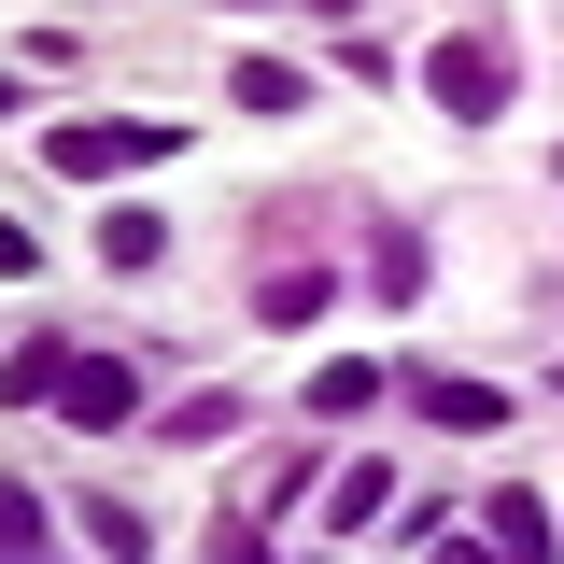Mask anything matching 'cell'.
Returning a JSON list of instances; mask_svg holds the SVG:
<instances>
[{"instance_id":"cell-13","label":"cell","mask_w":564,"mask_h":564,"mask_svg":"<svg viewBox=\"0 0 564 564\" xmlns=\"http://www.w3.org/2000/svg\"><path fill=\"white\" fill-rule=\"evenodd\" d=\"M198 564H269V508H254V494H240V508H212Z\"/></svg>"},{"instance_id":"cell-1","label":"cell","mask_w":564,"mask_h":564,"mask_svg":"<svg viewBox=\"0 0 564 564\" xmlns=\"http://www.w3.org/2000/svg\"><path fill=\"white\" fill-rule=\"evenodd\" d=\"M423 99L452 113V128H508V99H522V57H494L480 29H452V43H423Z\"/></svg>"},{"instance_id":"cell-8","label":"cell","mask_w":564,"mask_h":564,"mask_svg":"<svg viewBox=\"0 0 564 564\" xmlns=\"http://www.w3.org/2000/svg\"><path fill=\"white\" fill-rule=\"evenodd\" d=\"M325 296H339L325 269H269V282H254V325H269V339H296V325H325Z\"/></svg>"},{"instance_id":"cell-7","label":"cell","mask_w":564,"mask_h":564,"mask_svg":"<svg viewBox=\"0 0 564 564\" xmlns=\"http://www.w3.org/2000/svg\"><path fill=\"white\" fill-rule=\"evenodd\" d=\"M99 269H170V212H141V198H113V212H99Z\"/></svg>"},{"instance_id":"cell-17","label":"cell","mask_w":564,"mask_h":564,"mask_svg":"<svg viewBox=\"0 0 564 564\" xmlns=\"http://www.w3.org/2000/svg\"><path fill=\"white\" fill-rule=\"evenodd\" d=\"M0 282H43V240L29 226H0Z\"/></svg>"},{"instance_id":"cell-6","label":"cell","mask_w":564,"mask_h":564,"mask_svg":"<svg viewBox=\"0 0 564 564\" xmlns=\"http://www.w3.org/2000/svg\"><path fill=\"white\" fill-rule=\"evenodd\" d=\"M85 508V551L99 564H155V508H128V494H70Z\"/></svg>"},{"instance_id":"cell-5","label":"cell","mask_w":564,"mask_h":564,"mask_svg":"<svg viewBox=\"0 0 564 564\" xmlns=\"http://www.w3.org/2000/svg\"><path fill=\"white\" fill-rule=\"evenodd\" d=\"M480 551L494 564H564V536H551V508L508 480V494H480Z\"/></svg>"},{"instance_id":"cell-2","label":"cell","mask_w":564,"mask_h":564,"mask_svg":"<svg viewBox=\"0 0 564 564\" xmlns=\"http://www.w3.org/2000/svg\"><path fill=\"white\" fill-rule=\"evenodd\" d=\"M43 170H70V184H113V170H184V128H57V141H43Z\"/></svg>"},{"instance_id":"cell-3","label":"cell","mask_w":564,"mask_h":564,"mask_svg":"<svg viewBox=\"0 0 564 564\" xmlns=\"http://www.w3.org/2000/svg\"><path fill=\"white\" fill-rule=\"evenodd\" d=\"M395 395H410V410L437 423V437H494V423L522 410V395H494V381H466V367H410Z\"/></svg>"},{"instance_id":"cell-14","label":"cell","mask_w":564,"mask_h":564,"mask_svg":"<svg viewBox=\"0 0 564 564\" xmlns=\"http://www.w3.org/2000/svg\"><path fill=\"white\" fill-rule=\"evenodd\" d=\"M0 551H57V508H43L29 480H0Z\"/></svg>"},{"instance_id":"cell-9","label":"cell","mask_w":564,"mask_h":564,"mask_svg":"<svg viewBox=\"0 0 564 564\" xmlns=\"http://www.w3.org/2000/svg\"><path fill=\"white\" fill-rule=\"evenodd\" d=\"M226 99H240V113H311V70H296V57H240Z\"/></svg>"},{"instance_id":"cell-21","label":"cell","mask_w":564,"mask_h":564,"mask_svg":"<svg viewBox=\"0 0 564 564\" xmlns=\"http://www.w3.org/2000/svg\"><path fill=\"white\" fill-rule=\"evenodd\" d=\"M0 113H14V70H0Z\"/></svg>"},{"instance_id":"cell-15","label":"cell","mask_w":564,"mask_h":564,"mask_svg":"<svg viewBox=\"0 0 564 564\" xmlns=\"http://www.w3.org/2000/svg\"><path fill=\"white\" fill-rule=\"evenodd\" d=\"M423 269H437V254H423V226H395V240H381V282H367V296H395V311H410V296H423Z\"/></svg>"},{"instance_id":"cell-19","label":"cell","mask_w":564,"mask_h":564,"mask_svg":"<svg viewBox=\"0 0 564 564\" xmlns=\"http://www.w3.org/2000/svg\"><path fill=\"white\" fill-rule=\"evenodd\" d=\"M0 564H57V551H0Z\"/></svg>"},{"instance_id":"cell-18","label":"cell","mask_w":564,"mask_h":564,"mask_svg":"<svg viewBox=\"0 0 564 564\" xmlns=\"http://www.w3.org/2000/svg\"><path fill=\"white\" fill-rule=\"evenodd\" d=\"M437 564H494V551H480V536H452V551H437Z\"/></svg>"},{"instance_id":"cell-10","label":"cell","mask_w":564,"mask_h":564,"mask_svg":"<svg viewBox=\"0 0 564 564\" xmlns=\"http://www.w3.org/2000/svg\"><path fill=\"white\" fill-rule=\"evenodd\" d=\"M57 381H70V339H14V367H0L14 410H57Z\"/></svg>"},{"instance_id":"cell-12","label":"cell","mask_w":564,"mask_h":564,"mask_svg":"<svg viewBox=\"0 0 564 564\" xmlns=\"http://www.w3.org/2000/svg\"><path fill=\"white\" fill-rule=\"evenodd\" d=\"M339 508H325V522H339V536H367V522H395V466H339Z\"/></svg>"},{"instance_id":"cell-11","label":"cell","mask_w":564,"mask_h":564,"mask_svg":"<svg viewBox=\"0 0 564 564\" xmlns=\"http://www.w3.org/2000/svg\"><path fill=\"white\" fill-rule=\"evenodd\" d=\"M381 395H395V381H381L367 352H339V367H311V410H325V423H352V410H381Z\"/></svg>"},{"instance_id":"cell-20","label":"cell","mask_w":564,"mask_h":564,"mask_svg":"<svg viewBox=\"0 0 564 564\" xmlns=\"http://www.w3.org/2000/svg\"><path fill=\"white\" fill-rule=\"evenodd\" d=\"M226 14H269V0H226Z\"/></svg>"},{"instance_id":"cell-16","label":"cell","mask_w":564,"mask_h":564,"mask_svg":"<svg viewBox=\"0 0 564 564\" xmlns=\"http://www.w3.org/2000/svg\"><path fill=\"white\" fill-rule=\"evenodd\" d=\"M170 437H240V395H170Z\"/></svg>"},{"instance_id":"cell-4","label":"cell","mask_w":564,"mask_h":564,"mask_svg":"<svg viewBox=\"0 0 564 564\" xmlns=\"http://www.w3.org/2000/svg\"><path fill=\"white\" fill-rule=\"evenodd\" d=\"M128 410H141L128 367H113V352H70V381H57V423H70V437H113Z\"/></svg>"}]
</instances>
